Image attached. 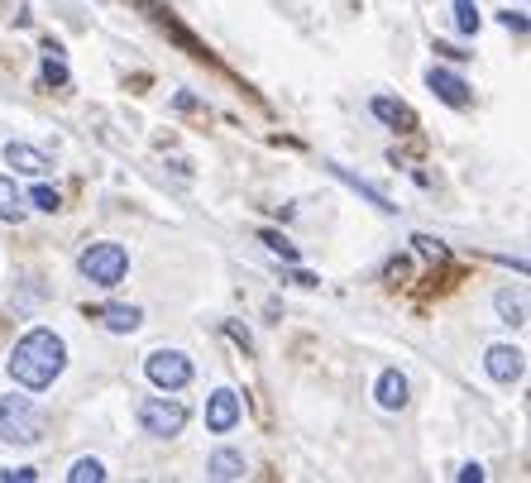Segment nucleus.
Segmentation results:
<instances>
[{
  "mask_svg": "<svg viewBox=\"0 0 531 483\" xmlns=\"http://www.w3.org/2000/svg\"><path fill=\"white\" fill-rule=\"evenodd\" d=\"M374 397H378V407H383V412H398V407H407V374L388 369V374L378 378Z\"/></svg>",
  "mask_w": 531,
  "mask_h": 483,
  "instance_id": "obj_10",
  "label": "nucleus"
},
{
  "mask_svg": "<svg viewBox=\"0 0 531 483\" xmlns=\"http://www.w3.org/2000/svg\"><path fill=\"white\" fill-rule=\"evenodd\" d=\"M29 201H34V211H58V206H63L53 187H34V192H29Z\"/></svg>",
  "mask_w": 531,
  "mask_h": 483,
  "instance_id": "obj_20",
  "label": "nucleus"
},
{
  "mask_svg": "<svg viewBox=\"0 0 531 483\" xmlns=\"http://www.w3.org/2000/svg\"><path fill=\"white\" fill-rule=\"evenodd\" d=\"M484 369L493 383H517V378L527 374V359H522L517 345H493V350L484 354Z\"/></svg>",
  "mask_w": 531,
  "mask_h": 483,
  "instance_id": "obj_7",
  "label": "nucleus"
},
{
  "mask_svg": "<svg viewBox=\"0 0 531 483\" xmlns=\"http://www.w3.org/2000/svg\"><path fill=\"white\" fill-rule=\"evenodd\" d=\"M417 249H421V254H431V259H445V244L426 240V235H417Z\"/></svg>",
  "mask_w": 531,
  "mask_h": 483,
  "instance_id": "obj_23",
  "label": "nucleus"
},
{
  "mask_svg": "<svg viewBox=\"0 0 531 483\" xmlns=\"http://www.w3.org/2000/svg\"><path fill=\"white\" fill-rule=\"evenodd\" d=\"M67 479L72 483H101L106 479V464L101 460H77L72 469H67Z\"/></svg>",
  "mask_w": 531,
  "mask_h": 483,
  "instance_id": "obj_17",
  "label": "nucleus"
},
{
  "mask_svg": "<svg viewBox=\"0 0 531 483\" xmlns=\"http://www.w3.org/2000/svg\"><path fill=\"white\" fill-rule=\"evenodd\" d=\"M5 369H10V378L20 383L24 393H44V388H53V378L67 369L63 335H53V330H44V326L20 335L15 350H10V359H5Z\"/></svg>",
  "mask_w": 531,
  "mask_h": 483,
  "instance_id": "obj_1",
  "label": "nucleus"
},
{
  "mask_svg": "<svg viewBox=\"0 0 531 483\" xmlns=\"http://www.w3.org/2000/svg\"><path fill=\"white\" fill-rule=\"evenodd\" d=\"M144 374H149L154 388L177 393V388H187V383H192V359H187V354H177V350H154L149 359H144Z\"/></svg>",
  "mask_w": 531,
  "mask_h": 483,
  "instance_id": "obj_5",
  "label": "nucleus"
},
{
  "mask_svg": "<svg viewBox=\"0 0 531 483\" xmlns=\"http://www.w3.org/2000/svg\"><path fill=\"white\" fill-rule=\"evenodd\" d=\"M455 479H460V483H484V469H479V464H465Z\"/></svg>",
  "mask_w": 531,
  "mask_h": 483,
  "instance_id": "obj_24",
  "label": "nucleus"
},
{
  "mask_svg": "<svg viewBox=\"0 0 531 483\" xmlns=\"http://www.w3.org/2000/svg\"><path fill=\"white\" fill-rule=\"evenodd\" d=\"M96 316H101V326L111 330V335H130V330H139V321H144V311L125 307V302H111V307H101Z\"/></svg>",
  "mask_w": 531,
  "mask_h": 483,
  "instance_id": "obj_11",
  "label": "nucleus"
},
{
  "mask_svg": "<svg viewBox=\"0 0 531 483\" xmlns=\"http://www.w3.org/2000/svg\"><path fill=\"white\" fill-rule=\"evenodd\" d=\"M206 474H211V479H244V455H235V450H216V455L206 460Z\"/></svg>",
  "mask_w": 531,
  "mask_h": 483,
  "instance_id": "obj_14",
  "label": "nucleus"
},
{
  "mask_svg": "<svg viewBox=\"0 0 531 483\" xmlns=\"http://www.w3.org/2000/svg\"><path fill=\"white\" fill-rule=\"evenodd\" d=\"M5 163H15V173L39 177L48 168V154H44V149H34V144H20V139H10V144H5Z\"/></svg>",
  "mask_w": 531,
  "mask_h": 483,
  "instance_id": "obj_9",
  "label": "nucleus"
},
{
  "mask_svg": "<svg viewBox=\"0 0 531 483\" xmlns=\"http://www.w3.org/2000/svg\"><path fill=\"white\" fill-rule=\"evenodd\" d=\"M436 53H445V58H465L469 48H455V44H436Z\"/></svg>",
  "mask_w": 531,
  "mask_h": 483,
  "instance_id": "obj_26",
  "label": "nucleus"
},
{
  "mask_svg": "<svg viewBox=\"0 0 531 483\" xmlns=\"http://www.w3.org/2000/svg\"><path fill=\"white\" fill-rule=\"evenodd\" d=\"M139 426L149 431V436H158V440H173L182 426H187V407L182 402H168V397H144L139 402Z\"/></svg>",
  "mask_w": 531,
  "mask_h": 483,
  "instance_id": "obj_4",
  "label": "nucleus"
},
{
  "mask_svg": "<svg viewBox=\"0 0 531 483\" xmlns=\"http://www.w3.org/2000/svg\"><path fill=\"white\" fill-rule=\"evenodd\" d=\"M426 87L436 91L445 106H455V110H465L469 101H474V91H469L465 82L455 77V72H445V67H431V72H426Z\"/></svg>",
  "mask_w": 531,
  "mask_h": 483,
  "instance_id": "obj_8",
  "label": "nucleus"
},
{
  "mask_svg": "<svg viewBox=\"0 0 531 483\" xmlns=\"http://www.w3.org/2000/svg\"><path fill=\"white\" fill-rule=\"evenodd\" d=\"M493 307H498V321L522 326V321H527V292H498V297H493Z\"/></svg>",
  "mask_w": 531,
  "mask_h": 483,
  "instance_id": "obj_13",
  "label": "nucleus"
},
{
  "mask_svg": "<svg viewBox=\"0 0 531 483\" xmlns=\"http://www.w3.org/2000/svg\"><path fill=\"white\" fill-rule=\"evenodd\" d=\"M369 110H374L383 125H393V130H412V110L402 106V101H393V96H374Z\"/></svg>",
  "mask_w": 531,
  "mask_h": 483,
  "instance_id": "obj_12",
  "label": "nucleus"
},
{
  "mask_svg": "<svg viewBox=\"0 0 531 483\" xmlns=\"http://www.w3.org/2000/svg\"><path fill=\"white\" fill-rule=\"evenodd\" d=\"M455 29L460 34H479V5L474 0H455Z\"/></svg>",
  "mask_w": 531,
  "mask_h": 483,
  "instance_id": "obj_18",
  "label": "nucleus"
},
{
  "mask_svg": "<svg viewBox=\"0 0 531 483\" xmlns=\"http://www.w3.org/2000/svg\"><path fill=\"white\" fill-rule=\"evenodd\" d=\"M235 421H240V393L235 388H216V393L206 397V431H235Z\"/></svg>",
  "mask_w": 531,
  "mask_h": 483,
  "instance_id": "obj_6",
  "label": "nucleus"
},
{
  "mask_svg": "<svg viewBox=\"0 0 531 483\" xmlns=\"http://www.w3.org/2000/svg\"><path fill=\"white\" fill-rule=\"evenodd\" d=\"M44 82H48V87H67V67H63V58H53V53L44 58Z\"/></svg>",
  "mask_w": 531,
  "mask_h": 483,
  "instance_id": "obj_19",
  "label": "nucleus"
},
{
  "mask_svg": "<svg viewBox=\"0 0 531 483\" xmlns=\"http://www.w3.org/2000/svg\"><path fill=\"white\" fill-rule=\"evenodd\" d=\"M24 211H29V206H24V197L15 192V182H10V177H0V220L20 225V220H24Z\"/></svg>",
  "mask_w": 531,
  "mask_h": 483,
  "instance_id": "obj_16",
  "label": "nucleus"
},
{
  "mask_svg": "<svg viewBox=\"0 0 531 483\" xmlns=\"http://www.w3.org/2000/svg\"><path fill=\"white\" fill-rule=\"evenodd\" d=\"M77 268H82V278L96 287H115L125 283V273H130V254H125V244H87L82 254H77Z\"/></svg>",
  "mask_w": 531,
  "mask_h": 483,
  "instance_id": "obj_3",
  "label": "nucleus"
},
{
  "mask_svg": "<svg viewBox=\"0 0 531 483\" xmlns=\"http://www.w3.org/2000/svg\"><path fill=\"white\" fill-rule=\"evenodd\" d=\"M259 240H264L268 249H273V254H283V259H297V249H292V244L283 240V235H278V230H264V235H259Z\"/></svg>",
  "mask_w": 531,
  "mask_h": 483,
  "instance_id": "obj_21",
  "label": "nucleus"
},
{
  "mask_svg": "<svg viewBox=\"0 0 531 483\" xmlns=\"http://www.w3.org/2000/svg\"><path fill=\"white\" fill-rule=\"evenodd\" d=\"M0 440H10V445H39L44 440V412L24 393L0 397Z\"/></svg>",
  "mask_w": 531,
  "mask_h": 483,
  "instance_id": "obj_2",
  "label": "nucleus"
},
{
  "mask_svg": "<svg viewBox=\"0 0 531 483\" xmlns=\"http://www.w3.org/2000/svg\"><path fill=\"white\" fill-rule=\"evenodd\" d=\"M331 173L340 177V182H350V187H354V192H359V197H364V201H374L378 211H398V206H393V201H388V197H383V192H378V187H369V182H364V177L345 173V168H340V163H331Z\"/></svg>",
  "mask_w": 531,
  "mask_h": 483,
  "instance_id": "obj_15",
  "label": "nucleus"
},
{
  "mask_svg": "<svg viewBox=\"0 0 531 483\" xmlns=\"http://www.w3.org/2000/svg\"><path fill=\"white\" fill-rule=\"evenodd\" d=\"M0 479H5V483H15V479L34 483V479H39V469H0Z\"/></svg>",
  "mask_w": 531,
  "mask_h": 483,
  "instance_id": "obj_22",
  "label": "nucleus"
},
{
  "mask_svg": "<svg viewBox=\"0 0 531 483\" xmlns=\"http://www.w3.org/2000/svg\"><path fill=\"white\" fill-rule=\"evenodd\" d=\"M503 24H508V29H517V34H527V15H512V10H508V15H503Z\"/></svg>",
  "mask_w": 531,
  "mask_h": 483,
  "instance_id": "obj_25",
  "label": "nucleus"
}]
</instances>
